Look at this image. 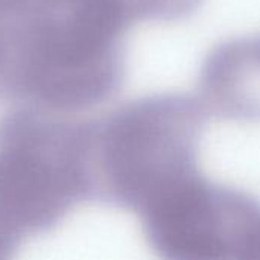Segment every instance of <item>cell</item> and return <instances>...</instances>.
<instances>
[{
    "label": "cell",
    "mask_w": 260,
    "mask_h": 260,
    "mask_svg": "<svg viewBox=\"0 0 260 260\" xmlns=\"http://www.w3.org/2000/svg\"><path fill=\"white\" fill-rule=\"evenodd\" d=\"M131 0H0V107L72 117L125 79Z\"/></svg>",
    "instance_id": "1"
},
{
    "label": "cell",
    "mask_w": 260,
    "mask_h": 260,
    "mask_svg": "<svg viewBox=\"0 0 260 260\" xmlns=\"http://www.w3.org/2000/svg\"><path fill=\"white\" fill-rule=\"evenodd\" d=\"M206 119L198 98L157 93L88 120L91 200L139 216L198 175Z\"/></svg>",
    "instance_id": "2"
},
{
    "label": "cell",
    "mask_w": 260,
    "mask_h": 260,
    "mask_svg": "<svg viewBox=\"0 0 260 260\" xmlns=\"http://www.w3.org/2000/svg\"><path fill=\"white\" fill-rule=\"evenodd\" d=\"M91 200L88 120L17 110L0 117V227L15 235L55 227Z\"/></svg>",
    "instance_id": "3"
},
{
    "label": "cell",
    "mask_w": 260,
    "mask_h": 260,
    "mask_svg": "<svg viewBox=\"0 0 260 260\" xmlns=\"http://www.w3.org/2000/svg\"><path fill=\"white\" fill-rule=\"evenodd\" d=\"M259 200L203 172L143 210L145 239L158 260H230Z\"/></svg>",
    "instance_id": "4"
},
{
    "label": "cell",
    "mask_w": 260,
    "mask_h": 260,
    "mask_svg": "<svg viewBox=\"0 0 260 260\" xmlns=\"http://www.w3.org/2000/svg\"><path fill=\"white\" fill-rule=\"evenodd\" d=\"M198 99L207 116L260 122V34L232 38L206 56Z\"/></svg>",
    "instance_id": "5"
},
{
    "label": "cell",
    "mask_w": 260,
    "mask_h": 260,
    "mask_svg": "<svg viewBox=\"0 0 260 260\" xmlns=\"http://www.w3.org/2000/svg\"><path fill=\"white\" fill-rule=\"evenodd\" d=\"M137 20L177 21L192 15L203 0H131Z\"/></svg>",
    "instance_id": "6"
},
{
    "label": "cell",
    "mask_w": 260,
    "mask_h": 260,
    "mask_svg": "<svg viewBox=\"0 0 260 260\" xmlns=\"http://www.w3.org/2000/svg\"><path fill=\"white\" fill-rule=\"evenodd\" d=\"M230 260H260V203L245 222Z\"/></svg>",
    "instance_id": "7"
},
{
    "label": "cell",
    "mask_w": 260,
    "mask_h": 260,
    "mask_svg": "<svg viewBox=\"0 0 260 260\" xmlns=\"http://www.w3.org/2000/svg\"><path fill=\"white\" fill-rule=\"evenodd\" d=\"M20 238L0 227V260H12Z\"/></svg>",
    "instance_id": "8"
}]
</instances>
